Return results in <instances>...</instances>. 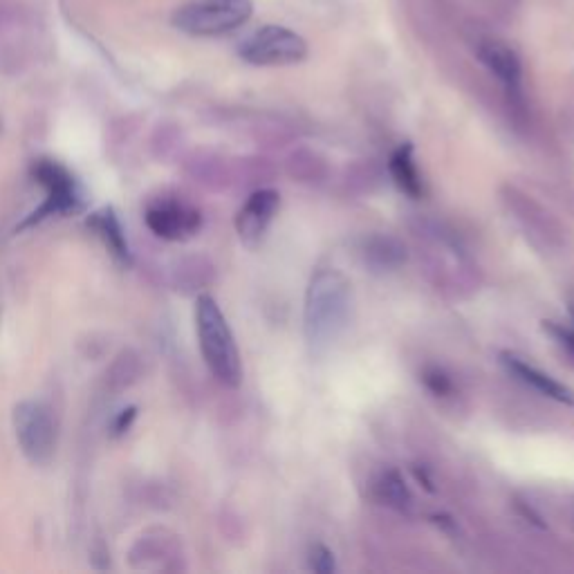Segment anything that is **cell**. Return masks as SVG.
<instances>
[{
    "mask_svg": "<svg viewBox=\"0 0 574 574\" xmlns=\"http://www.w3.org/2000/svg\"><path fill=\"white\" fill-rule=\"evenodd\" d=\"M353 314V285L335 267H319L305 292L303 330L312 355H323L344 335Z\"/></svg>",
    "mask_w": 574,
    "mask_h": 574,
    "instance_id": "6da1fadb",
    "label": "cell"
},
{
    "mask_svg": "<svg viewBox=\"0 0 574 574\" xmlns=\"http://www.w3.org/2000/svg\"><path fill=\"white\" fill-rule=\"evenodd\" d=\"M196 332L205 364L222 386L238 388L243 382V364L225 314L211 296L196 301Z\"/></svg>",
    "mask_w": 574,
    "mask_h": 574,
    "instance_id": "7a4b0ae2",
    "label": "cell"
},
{
    "mask_svg": "<svg viewBox=\"0 0 574 574\" xmlns=\"http://www.w3.org/2000/svg\"><path fill=\"white\" fill-rule=\"evenodd\" d=\"M252 14V0H191L173 14V27L189 36H222L243 27Z\"/></svg>",
    "mask_w": 574,
    "mask_h": 574,
    "instance_id": "3957f363",
    "label": "cell"
},
{
    "mask_svg": "<svg viewBox=\"0 0 574 574\" xmlns=\"http://www.w3.org/2000/svg\"><path fill=\"white\" fill-rule=\"evenodd\" d=\"M32 178L45 189L43 205L36 207L16 231H25L54 216H70L83 207V196L72 173L54 160H36L32 164Z\"/></svg>",
    "mask_w": 574,
    "mask_h": 574,
    "instance_id": "277c9868",
    "label": "cell"
},
{
    "mask_svg": "<svg viewBox=\"0 0 574 574\" xmlns=\"http://www.w3.org/2000/svg\"><path fill=\"white\" fill-rule=\"evenodd\" d=\"M14 433L23 456L36 467L50 465L57 451V427L48 406L25 400L14 406Z\"/></svg>",
    "mask_w": 574,
    "mask_h": 574,
    "instance_id": "5b68a950",
    "label": "cell"
},
{
    "mask_svg": "<svg viewBox=\"0 0 574 574\" xmlns=\"http://www.w3.org/2000/svg\"><path fill=\"white\" fill-rule=\"evenodd\" d=\"M238 57L252 66H292L308 57V43L301 34L283 25H265L238 45Z\"/></svg>",
    "mask_w": 574,
    "mask_h": 574,
    "instance_id": "8992f818",
    "label": "cell"
},
{
    "mask_svg": "<svg viewBox=\"0 0 574 574\" xmlns=\"http://www.w3.org/2000/svg\"><path fill=\"white\" fill-rule=\"evenodd\" d=\"M146 225L157 238L178 243V240H189L198 234L202 216L187 202L164 198L146 209Z\"/></svg>",
    "mask_w": 574,
    "mask_h": 574,
    "instance_id": "52a82bcc",
    "label": "cell"
},
{
    "mask_svg": "<svg viewBox=\"0 0 574 574\" xmlns=\"http://www.w3.org/2000/svg\"><path fill=\"white\" fill-rule=\"evenodd\" d=\"M281 207V196L274 189H261L252 193L247 202L240 207L236 216L238 238L245 247H258L270 229L276 211Z\"/></svg>",
    "mask_w": 574,
    "mask_h": 574,
    "instance_id": "ba28073f",
    "label": "cell"
},
{
    "mask_svg": "<svg viewBox=\"0 0 574 574\" xmlns=\"http://www.w3.org/2000/svg\"><path fill=\"white\" fill-rule=\"evenodd\" d=\"M501 364L507 368L509 375H514L518 382H523L525 386L534 388L536 393H541L543 397H550V400L559 404L574 406V391L570 386L561 384L559 379H554L552 375L543 373V370L534 368L532 364H527L521 357H516L512 353L501 355Z\"/></svg>",
    "mask_w": 574,
    "mask_h": 574,
    "instance_id": "9c48e42d",
    "label": "cell"
},
{
    "mask_svg": "<svg viewBox=\"0 0 574 574\" xmlns=\"http://www.w3.org/2000/svg\"><path fill=\"white\" fill-rule=\"evenodd\" d=\"M478 57L512 95H521L523 68L521 59H518V54L512 48L498 41H485L478 48Z\"/></svg>",
    "mask_w": 574,
    "mask_h": 574,
    "instance_id": "30bf717a",
    "label": "cell"
},
{
    "mask_svg": "<svg viewBox=\"0 0 574 574\" xmlns=\"http://www.w3.org/2000/svg\"><path fill=\"white\" fill-rule=\"evenodd\" d=\"M86 225L95 231V236L101 240V243H104L110 256H113L119 265L128 267L133 263L131 247H128L122 222H119L113 207H104V209L95 211V214H90V218L86 220Z\"/></svg>",
    "mask_w": 574,
    "mask_h": 574,
    "instance_id": "8fae6325",
    "label": "cell"
},
{
    "mask_svg": "<svg viewBox=\"0 0 574 574\" xmlns=\"http://www.w3.org/2000/svg\"><path fill=\"white\" fill-rule=\"evenodd\" d=\"M388 169H391L393 182L397 184V189L411 198H422L424 184L420 178L418 166L413 160V146L402 144L397 151L391 155V162H388Z\"/></svg>",
    "mask_w": 574,
    "mask_h": 574,
    "instance_id": "7c38bea8",
    "label": "cell"
},
{
    "mask_svg": "<svg viewBox=\"0 0 574 574\" xmlns=\"http://www.w3.org/2000/svg\"><path fill=\"white\" fill-rule=\"evenodd\" d=\"M375 496L388 507L400 509V512H409L413 507V496L406 487L400 471H384L382 476L375 480Z\"/></svg>",
    "mask_w": 574,
    "mask_h": 574,
    "instance_id": "4fadbf2b",
    "label": "cell"
},
{
    "mask_svg": "<svg viewBox=\"0 0 574 574\" xmlns=\"http://www.w3.org/2000/svg\"><path fill=\"white\" fill-rule=\"evenodd\" d=\"M366 256L373 263H377L379 267H395V265H400L406 258L404 249L391 238H377V240H373V243L366 247Z\"/></svg>",
    "mask_w": 574,
    "mask_h": 574,
    "instance_id": "5bb4252c",
    "label": "cell"
},
{
    "mask_svg": "<svg viewBox=\"0 0 574 574\" xmlns=\"http://www.w3.org/2000/svg\"><path fill=\"white\" fill-rule=\"evenodd\" d=\"M308 561H310V570H314L317 574H332L337 570L335 554H332L326 545H321V543L312 545Z\"/></svg>",
    "mask_w": 574,
    "mask_h": 574,
    "instance_id": "9a60e30c",
    "label": "cell"
},
{
    "mask_svg": "<svg viewBox=\"0 0 574 574\" xmlns=\"http://www.w3.org/2000/svg\"><path fill=\"white\" fill-rule=\"evenodd\" d=\"M572 317H574V310H572ZM543 330L557 339V344H561L574 357V326H561V323L545 321Z\"/></svg>",
    "mask_w": 574,
    "mask_h": 574,
    "instance_id": "2e32d148",
    "label": "cell"
},
{
    "mask_svg": "<svg viewBox=\"0 0 574 574\" xmlns=\"http://www.w3.org/2000/svg\"><path fill=\"white\" fill-rule=\"evenodd\" d=\"M422 382L427 384L433 395H449L451 393V379L442 373L440 368H427L422 373Z\"/></svg>",
    "mask_w": 574,
    "mask_h": 574,
    "instance_id": "e0dca14e",
    "label": "cell"
},
{
    "mask_svg": "<svg viewBox=\"0 0 574 574\" xmlns=\"http://www.w3.org/2000/svg\"><path fill=\"white\" fill-rule=\"evenodd\" d=\"M137 418V409L135 406H128L122 413L117 415L115 422H113V435H124L128 429H131V424Z\"/></svg>",
    "mask_w": 574,
    "mask_h": 574,
    "instance_id": "ac0fdd59",
    "label": "cell"
}]
</instances>
